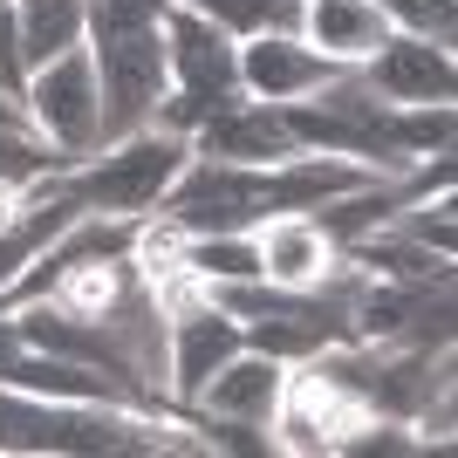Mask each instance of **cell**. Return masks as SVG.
Wrapping results in <instances>:
<instances>
[{
	"label": "cell",
	"instance_id": "obj_13",
	"mask_svg": "<svg viewBox=\"0 0 458 458\" xmlns=\"http://www.w3.org/2000/svg\"><path fill=\"white\" fill-rule=\"evenodd\" d=\"M294 35L308 48H322L328 62H343V69H363L383 48V35H390V14H383L377 0H301Z\"/></svg>",
	"mask_w": 458,
	"mask_h": 458
},
{
	"label": "cell",
	"instance_id": "obj_14",
	"mask_svg": "<svg viewBox=\"0 0 458 458\" xmlns=\"http://www.w3.org/2000/svg\"><path fill=\"white\" fill-rule=\"evenodd\" d=\"M7 7H14L28 69H41V62H55L89 41V0H7Z\"/></svg>",
	"mask_w": 458,
	"mask_h": 458
},
{
	"label": "cell",
	"instance_id": "obj_3",
	"mask_svg": "<svg viewBox=\"0 0 458 458\" xmlns=\"http://www.w3.org/2000/svg\"><path fill=\"white\" fill-rule=\"evenodd\" d=\"M21 110H28V131H35L41 144H55L69 165L103 151V82H96L89 41L69 48V55H55V62H41V69H28Z\"/></svg>",
	"mask_w": 458,
	"mask_h": 458
},
{
	"label": "cell",
	"instance_id": "obj_4",
	"mask_svg": "<svg viewBox=\"0 0 458 458\" xmlns=\"http://www.w3.org/2000/svg\"><path fill=\"white\" fill-rule=\"evenodd\" d=\"M96 82H103V144L144 131L172 89V62H165V28H137V35L89 41Z\"/></svg>",
	"mask_w": 458,
	"mask_h": 458
},
{
	"label": "cell",
	"instance_id": "obj_21",
	"mask_svg": "<svg viewBox=\"0 0 458 458\" xmlns=\"http://www.w3.org/2000/svg\"><path fill=\"white\" fill-rule=\"evenodd\" d=\"M21 349V328H14V315H0V356H14Z\"/></svg>",
	"mask_w": 458,
	"mask_h": 458
},
{
	"label": "cell",
	"instance_id": "obj_19",
	"mask_svg": "<svg viewBox=\"0 0 458 458\" xmlns=\"http://www.w3.org/2000/svg\"><path fill=\"white\" fill-rule=\"evenodd\" d=\"M172 0H89V41L110 35H137V28H157Z\"/></svg>",
	"mask_w": 458,
	"mask_h": 458
},
{
	"label": "cell",
	"instance_id": "obj_11",
	"mask_svg": "<svg viewBox=\"0 0 458 458\" xmlns=\"http://www.w3.org/2000/svg\"><path fill=\"white\" fill-rule=\"evenodd\" d=\"M247 349V328L233 322L226 308H191V315H172V363H165V377H172V403H191L199 390H206V377L226 356H240Z\"/></svg>",
	"mask_w": 458,
	"mask_h": 458
},
{
	"label": "cell",
	"instance_id": "obj_16",
	"mask_svg": "<svg viewBox=\"0 0 458 458\" xmlns=\"http://www.w3.org/2000/svg\"><path fill=\"white\" fill-rule=\"evenodd\" d=\"M199 7L206 21H219L233 41L247 35H294V21H301V0H185Z\"/></svg>",
	"mask_w": 458,
	"mask_h": 458
},
{
	"label": "cell",
	"instance_id": "obj_12",
	"mask_svg": "<svg viewBox=\"0 0 458 458\" xmlns=\"http://www.w3.org/2000/svg\"><path fill=\"white\" fill-rule=\"evenodd\" d=\"M281 390H287V363H274V356H260V349H240V356H226V363L206 377V390L191 397V411H199V418L267 424L274 403H281Z\"/></svg>",
	"mask_w": 458,
	"mask_h": 458
},
{
	"label": "cell",
	"instance_id": "obj_7",
	"mask_svg": "<svg viewBox=\"0 0 458 458\" xmlns=\"http://www.w3.org/2000/svg\"><path fill=\"white\" fill-rule=\"evenodd\" d=\"M356 76L377 89V103H390V110H411V103H452L458 89V69H452V48H438V41L424 35H383V48L356 69Z\"/></svg>",
	"mask_w": 458,
	"mask_h": 458
},
{
	"label": "cell",
	"instance_id": "obj_9",
	"mask_svg": "<svg viewBox=\"0 0 458 458\" xmlns=\"http://www.w3.org/2000/svg\"><path fill=\"white\" fill-rule=\"evenodd\" d=\"M294 151L287 144V123L274 103H226L219 116H206L199 131H191V157H219V165H281V157Z\"/></svg>",
	"mask_w": 458,
	"mask_h": 458
},
{
	"label": "cell",
	"instance_id": "obj_1",
	"mask_svg": "<svg viewBox=\"0 0 458 458\" xmlns=\"http://www.w3.org/2000/svg\"><path fill=\"white\" fill-rule=\"evenodd\" d=\"M0 452L7 458H116V452H206L185 424L131 411V403H82V397H35L0 383Z\"/></svg>",
	"mask_w": 458,
	"mask_h": 458
},
{
	"label": "cell",
	"instance_id": "obj_6",
	"mask_svg": "<svg viewBox=\"0 0 458 458\" xmlns=\"http://www.w3.org/2000/svg\"><path fill=\"white\" fill-rule=\"evenodd\" d=\"M157 28H165V62H172V89L219 96V103H233V96H240V41H233L219 21H206L199 7L172 0Z\"/></svg>",
	"mask_w": 458,
	"mask_h": 458
},
{
	"label": "cell",
	"instance_id": "obj_18",
	"mask_svg": "<svg viewBox=\"0 0 458 458\" xmlns=\"http://www.w3.org/2000/svg\"><path fill=\"white\" fill-rule=\"evenodd\" d=\"M377 7L390 14L397 35H424L438 48H452V35H458V0H377Z\"/></svg>",
	"mask_w": 458,
	"mask_h": 458
},
{
	"label": "cell",
	"instance_id": "obj_5",
	"mask_svg": "<svg viewBox=\"0 0 458 458\" xmlns=\"http://www.w3.org/2000/svg\"><path fill=\"white\" fill-rule=\"evenodd\" d=\"M157 212L178 233H247L267 219V191L253 165H219V157H191L157 199Z\"/></svg>",
	"mask_w": 458,
	"mask_h": 458
},
{
	"label": "cell",
	"instance_id": "obj_8",
	"mask_svg": "<svg viewBox=\"0 0 458 458\" xmlns=\"http://www.w3.org/2000/svg\"><path fill=\"white\" fill-rule=\"evenodd\" d=\"M328 76H343V62H328L301 35H247L240 41V96L247 103H301Z\"/></svg>",
	"mask_w": 458,
	"mask_h": 458
},
{
	"label": "cell",
	"instance_id": "obj_15",
	"mask_svg": "<svg viewBox=\"0 0 458 458\" xmlns=\"http://www.w3.org/2000/svg\"><path fill=\"white\" fill-rule=\"evenodd\" d=\"M178 267H191L199 281H253L260 253H253V233H185Z\"/></svg>",
	"mask_w": 458,
	"mask_h": 458
},
{
	"label": "cell",
	"instance_id": "obj_10",
	"mask_svg": "<svg viewBox=\"0 0 458 458\" xmlns=\"http://www.w3.org/2000/svg\"><path fill=\"white\" fill-rule=\"evenodd\" d=\"M247 233H253V253H260V281H274V287H315L343 253L308 212H267Z\"/></svg>",
	"mask_w": 458,
	"mask_h": 458
},
{
	"label": "cell",
	"instance_id": "obj_22",
	"mask_svg": "<svg viewBox=\"0 0 458 458\" xmlns=\"http://www.w3.org/2000/svg\"><path fill=\"white\" fill-rule=\"evenodd\" d=\"M0 7H7V0H0Z\"/></svg>",
	"mask_w": 458,
	"mask_h": 458
},
{
	"label": "cell",
	"instance_id": "obj_2",
	"mask_svg": "<svg viewBox=\"0 0 458 458\" xmlns=\"http://www.w3.org/2000/svg\"><path fill=\"white\" fill-rule=\"evenodd\" d=\"M191 165V137L178 131H157V123H144V131L116 137V144H103V151H89L82 165H69V191L82 199V212H110V219H144V212H157V199L172 191V178Z\"/></svg>",
	"mask_w": 458,
	"mask_h": 458
},
{
	"label": "cell",
	"instance_id": "obj_17",
	"mask_svg": "<svg viewBox=\"0 0 458 458\" xmlns=\"http://www.w3.org/2000/svg\"><path fill=\"white\" fill-rule=\"evenodd\" d=\"M48 172H69V157L55 151V144H41L35 131H0V185H35V178Z\"/></svg>",
	"mask_w": 458,
	"mask_h": 458
},
{
	"label": "cell",
	"instance_id": "obj_20",
	"mask_svg": "<svg viewBox=\"0 0 458 458\" xmlns=\"http://www.w3.org/2000/svg\"><path fill=\"white\" fill-rule=\"evenodd\" d=\"M0 96H7V103H21V96H28V55H21L14 7H0Z\"/></svg>",
	"mask_w": 458,
	"mask_h": 458
}]
</instances>
